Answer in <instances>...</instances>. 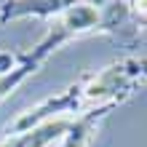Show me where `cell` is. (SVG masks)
I'll return each instance as SVG.
<instances>
[{
  "mask_svg": "<svg viewBox=\"0 0 147 147\" xmlns=\"http://www.w3.org/2000/svg\"><path fill=\"white\" fill-rule=\"evenodd\" d=\"M83 0H5L0 5V24L27 19V16H62Z\"/></svg>",
  "mask_w": 147,
  "mask_h": 147,
  "instance_id": "obj_1",
  "label": "cell"
},
{
  "mask_svg": "<svg viewBox=\"0 0 147 147\" xmlns=\"http://www.w3.org/2000/svg\"><path fill=\"white\" fill-rule=\"evenodd\" d=\"M70 123H72V118H51L40 126H32L27 131L8 136L5 142H0V147H54L56 142H62Z\"/></svg>",
  "mask_w": 147,
  "mask_h": 147,
  "instance_id": "obj_2",
  "label": "cell"
},
{
  "mask_svg": "<svg viewBox=\"0 0 147 147\" xmlns=\"http://www.w3.org/2000/svg\"><path fill=\"white\" fill-rule=\"evenodd\" d=\"M112 105H105V107H94V110H86L80 112L78 118H72L70 128H67V134L62 136V142L59 147H88L94 134H96V126L110 115Z\"/></svg>",
  "mask_w": 147,
  "mask_h": 147,
  "instance_id": "obj_3",
  "label": "cell"
},
{
  "mask_svg": "<svg viewBox=\"0 0 147 147\" xmlns=\"http://www.w3.org/2000/svg\"><path fill=\"white\" fill-rule=\"evenodd\" d=\"M40 67H43V59H38L30 51V54H24L19 62H13L8 70H3V72H0V99H5L22 80H27V78L32 72H38Z\"/></svg>",
  "mask_w": 147,
  "mask_h": 147,
  "instance_id": "obj_4",
  "label": "cell"
},
{
  "mask_svg": "<svg viewBox=\"0 0 147 147\" xmlns=\"http://www.w3.org/2000/svg\"><path fill=\"white\" fill-rule=\"evenodd\" d=\"M128 67H131V72L136 78H144L147 80V56H134V59H126Z\"/></svg>",
  "mask_w": 147,
  "mask_h": 147,
  "instance_id": "obj_5",
  "label": "cell"
},
{
  "mask_svg": "<svg viewBox=\"0 0 147 147\" xmlns=\"http://www.w3.org/2000/svg\"><path fill=\"white\" fill-rule=\"evenodd\" d=\"M83 3H88V0H83Z\"/></svg>",
  "mask_w": 147,
  "mask_h": 147,
  "instance_id": "obj_6",
  "label": "cell"
}]
</instances>
